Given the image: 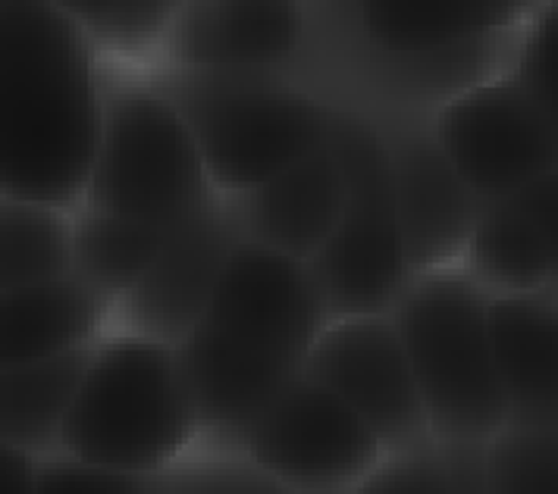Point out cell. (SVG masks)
<instances>
[{"mask_svg": "<svg viewBox=\"0 0 558 494\" xmlns=\"http://www.w3.org/2000/svg\"><path fill=\"white\" fill-rule=\"evenodd\" d=\"M349 494H449V476L439 445L389 454L380 470L371 472Z\"/></svg>", "mask_w": 558, "mask_h": 494, "instance_id": "obj_26", "label": "cell"}, {"mask_svg": "<svg viewBox=\"0 0 558 494\" xmlns=\"http://www.w3.org/2000/svg\"><path fill=\"white\" fill-rule=\"evenodd\" d=\"M508 75L558 120V3H536L514 38Z\"/></svg>", "mask_w": 558, "mask_h": 494, "instance_id": "obj_25", "label": "cell"}, {"mask_svg": "<svg viewBox=\"0 0 558 494\" xmlns=\"http://www.w3.org/2000/svg\"><path fill=\"white\" fill-rule=\"evenodd\" d=\"M76 272V213L35 200L0 198V292Z\"/></svg>", "mask_w": 558, "mask_h": 494, "instance_id": "obj_21", "label": "cell"}, {"mask_svg": "<svg viewBox=\"0 0 558 494\" xmlns=\"http://www.w3.org/2000/svg\"><path fill=\"white\" fill-rule=\"evenodd\" d=\"M302 372L342 397L389 454L436 445L392 317L332 320L311 347Z\"/></svg>", "mask_w": 558, "mask_h": 494, "instance_id": "obj_10", "label": "cell"}, {"mask_svg": "<svg viewBox=\"0 0 558 494\" xmlns=\"http://www.w3.org/2000/svg\"><path fill=\"white\" fill-rule=\"evenodd\" d=\"M489 335L508 425L558 432V295L493 297Z\"/></svg>", "mask_w": 558, "mask_h": 494, "instance_id": "obj_17", "label": "cell"}, {"mask_svg": "<svg viewBox=\"0 0 558 494\" xmlns=\"http://www.w3.org/2000/svg\"><path fill=\"white\" fill-rule=\"evenodd\" d=\"M232 454L292 494H349L389 457L377 432L305 372L257 417Z\"/></svg>", "mask_w": 558, "mask_h": 494, "instance_id": "obj_7", "label": "cell"}, {"mask_svg": "<svg viewBox=\"0 0 558 494\" xmlns=\"http://www.w3.org/2000/svg\"><path fill=\"white\" fill-rule=\"evenodd\" d=\"M533 3L508 0H361L342 7L349 35L380 53H433L518 35Z\"/></svg>", "mask_w": 558, "mask_h": 494, "instance_id": "obj_16", "label": "cell"}, {"mask_svg": "<svg viewBox=\"0 0 558 494\" xmlns=\"http://www.w3.org/2000/svg\"><path fill=\"white\" fill-rule=\"evenodd\" d=\"M151 82L182 113L220 198L252 195L330 141L332 100L289 73H189L160 66Z\"/></svg>", "mask_w": 558, "mask_h": 494, "instance_id": "obj_3", "label": "cell"}, {"mask_svg": "<svg viewBox=\"0 0 558 494\" xmlns=\"http://www.w3.org/2000/svg\"><path fill=\"white\" fill-rule=\"evenodd\" d=\"M92 354L95 345L51 360L0 367V445L20 447L41 460L57 457L63 422Z\"/></svg>", "mask_w": 558, "mask_h": 494, "instance_id": "obj_19", "label": "cell"}, {"mask_svg": "<svg viewBox=\"0 0 558 494\" xmlns=\"http://www.w3.org/2000/svg\"><path fill=\"white\" fill-rule=\"evenodd\" d=\"M489 300L461 270L421 272L392 307L436 445H486L508 429Z\"/></svg>", "mask_w": 558, "mask_h": 494, "instance_id": "obj_4", "label": "cell"}, {"mask_svg": "<svg viewBox=\"0 0 558 494\" xmlns=\"http://www.w3.org/2000/svg\"><path fill=\"white\" fill-rule=\"evenodd\" d=\"M245 242L227 198L179 225L142 282L113 310V329L182 345L207 317L232 250Z\"/></svg>", "mask_w": 558, "mask_h": 494, "instance_id": "obj_13", "label": "cell"}, {"mask_svg": "<svg viewBox=\"0 0 558 494\" xmlns=\"http://www.w3.org/2000/svg\"><path fill=\"white\" fill-rule=\"evenodd\" d=\"M367 113L380 128L389 153L411 272L421 275L461 267L464 247L481 220L483 200L442 153L430 128V113L399 107H374Z\"/></svg>", "mask_w": 558, "mask_h": 494, "instance_id": "obj_9", "label": "cell"}, {"mask_svg": "<svg viewBox=\"0 0 558 494\" xmlns=\"http://www.w3.org/2000/svg\"><path fill=\"white\" fill-rule=\"evenodd\" d=\"M214 464V476H217V489L220 494H292L286 492L282 485H277L274 479H267L264 472H257L242 457L235 454H210L204 450Z\"/></svg>", "mask_w": 558, "mask_h": 494, "instance_id": "obj_30", "label": "cell"}, {"mask_svg": "<svg viewBox=\"0 0 558 494\" xmlns=\"http://www.w3.org/2000/svg\"><path fill=\"white\" fill-rule=\"evenodd\" d=\"M449 494H493L486 476V445H439Z\"/></svg>", "mask_w": 558, "mask_h": 494, "instance_id": "obj_29", "label": "cell"}, {"mask_svg": "<svg viewBox=\"0 0 558 494\" xmlns=\"http://www.w3.org/2000/svg\"><path fill=\"white\" fill-rule=\"evenodd\" d=\"M38 467H41V457L13 445H0V494L35 492Z\"/></svg>", "mask_w": 558, "mask_h": 494, "instance_id": "obj_31", "label": "cell"}, {"mask_svg": "<svg viewBox=\"0 0 558 494\" xmlns=\"http://www.w3.org/2000/svg\"><path fill=\"white\" fill-rule=\"evenodd\" d=\"M229 203L248 242L311 263L330 245L342 220L345 170L327 141V148L307 153L252 195Z\"/></svg>", "mask_w": 558, "mask_h": 494, "instance_id": "obj_15", "label": "cell"}, {"mask_svg": "<svg viewBox=\"0 0 558 494\" xmlns=\"http://www.w3.org/2000/svg\"><path fill=\"white\" fill-rule=\"evenodd\" d=\"M154 479L82 467L70 457H45L32 494H151Z\"/></svg>", "mask_w": 558, "mask_h": 494, "instance_id": "obj_27", "label": "cell"}, {"mask_svg": "<svg viewBox=\"0 0 558 494\" xmlns=\"http://www.w3.org/2000/svg\"><path fill=\"white\" fill-rule=\"evenodd\" d=\"M113 329V304L76 272L0 292V367L63 357L101 342Z\"/></svg>", "mask_w": 558, "mask_h": 494, "instance_id": "obj_18", "label": "cell"}, {"mask_svg": "<svg viewBox=\"0 0 558 494\" xmlns=\"http://www.w3.org/2000/svg\"><path fill=\"white\" fill-rule=\"evenodd\" d=\"M104 60H157L177 23L179 0H60Z\"/></svg>", "mask_w": 558, "mask_h": 494, "instance_id": "obj_23", "label": "cell"}, {"mask_svg": "<svg viewBox=\"0 0 558 494\" xmlns=\"http://www.w3.org/2000/svg\"><path fill=\"white\" fill-rule=\"evenodd\" d=\"M442 153L483 203L518 198L558 170V120L508 66L430 113Z\"/></svg>", "mask_w": 558, "mask_h": 494, "instance_id": "obj_8", "label": "cell"}, {"mask_svg": "<svg viewBox=\"0 0 558 494\" xmlns=\"http://www.w3.org/2000/svg\"><path fill=\"white\" fill-rule=\"evenodd\" d=\"M461 270L489 297L539 295L549 292L553 257L543 232L511 200H499L483 203Z\"/></svg>", "mask_w": 558, "mask_h": 494, "instance_id": "obj_20", "label": "cell"}, {"mask_svg": "<svg viewBox=\"0 0 558 494\" xmlns=\"http://www.w3.org/2000/svg\"><path fill=\"white\" fill-rule=\"evenodd\" d=\"M204 322L305 367L332 317L311 263L245 238L229 257Z\"/></svg>", "mask_w": 558, "mask_h": 494, "instance_id": "obj_11", "label": "cell"}, {"mask_svg": "<svg viewBox=\"0 0 558 494\" xmlns=\"http://www.w3.org/2000/svg\"><path fill=\"white\" fill-rule=\"evenodd\" d=\"M511 203L543 232V238L549 245V257H553L549 292L558 295V170L533 182L531 188H524L518 198H511Z\"/></svg>", "mask_w": 558, "mask_h": 494, "instance_id": "obj_28", "label": "cell"}, {"mask_svg": "<svg viewBox=\"0 0 558 494\" xmlns=\"http://www.w3.org/2000/svg\"><path fill=\"white\" fill-rule=\"evenodd\" d=\"M179 360L202 422V450L232 454L257 417L299 375L302 363L245 345L202 322L182 345Z\"/></svg>", "mask_w": 558, "mask_h": 494, "instance_id": "obj_14", "label": "cell"}, {"mask_svg": "<svg viewBox=\"0 0 558 494\" xmlns=\"http://www.w3.org/2000/svg\"><path fill=\"white\" fill-rule=\"evenodd\" d=\"M311 25L295 0H179L157 70L289 73L311 48Z\"/></svg>", "mask_w": 558, "mask_h": 494, "instance_id": "obj_12", "label": "cell"}, {"mask_svg": "<svg viewBox=\"0 0 558 494\" xmlns=\"http://www.w3.org/2000/svg\"><path fill=\"white\" fill-rule=\"evenodd\" d=\"M493 494H558V432L508 425L486 442Z\"/></svg>", "mask_w": 558, "mask_h": 494, "instance_id": "obj_24", "label": "cell"}, {"mask_svg": "<svg viewBox=\"0 0 558 494\" xmlns=\"http://www.w3.org/2000/svg\"><path fill=\"white\" fill-rule=\"evenodd\" d=\"M57 454L135 479H160L202 454L179 347L110 329L82 375Z\"/></svg>", "mask_w": 558, "mask_h": 494, "instance_id": "obj_2", "label": "cell"}, {"mask_svg": "<svg viewBox=\"0 0 558 494\" xmlns=\"http://www.w3.org/2000/svg\"><path fill=\"white\" fill-rule=\"evenodd\" d=\"M330 148L345 170V210L339 229L314 260L332 320L389 317L414 279L408 267L392 166L374 116L332 100Z\"/></svg>", "mask_w": 558, "mask_h": 494, "instance_id": "obj_6", "label": "cell"}, {"mask_svg": "<svg viewBox=\"0 0 558 494\" xmlns=\"http://www.w3.org/2000/svg\"><path fill=\"white\" fill-rule=\"evenodd\" d=\"M217 200L202 150L151 75H107L101 141L78 210L173 232Z\"/></svg>", "mask_w": 558, "mask_h": 494, "instance_id": "obj_5", "label": "cell"}, {"mask_svg": "<svg viewBox=\"0 0 558 494\" xmlns=\"http://www.w3.org/2000/svg\"><path fill=\"white\" fill-rule=\"evenodd\" d=\"M104 57L60 0L0 3V198L76 213L98 153Z\"/></svg>", "mask_w": 558, "mask_h": 494, "instance_id": "obj_1", "label": "cell"}, {"mask_svg": "<svg viewBox=\"0 0 558 494\" xmlns=\"http://www.w3.org/2000/svg\"><path fill=\"white\" fill-rule=\"evenodd\" d=\"M173 232L76 210V275L117 310V304L151 270Z\"/></svg>", "mask_w": 558, "mask_h": 494, "instance_id": "obj_22", "label": "cell"}]
</instances>
